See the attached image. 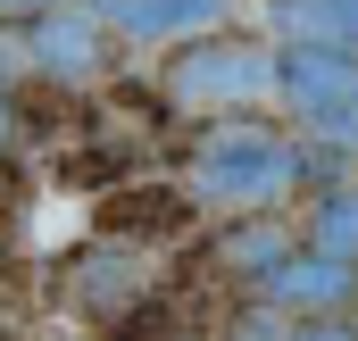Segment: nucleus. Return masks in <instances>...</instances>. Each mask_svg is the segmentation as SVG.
Masks as SVG:
<instances>
[{"label": "nucleus", "instance_id": "nucleus-1", "mask_svg": "<svg viewBox=\"0 0 358 341\" xmlns=\"http://www.w3.org/2000/svg\"><path fill=\"white\" fill-rule=\"evenodd\" d=\"M183 175H192V183H183L192 200H217V208L250 217V208L292 200V191L317 175V142H308V133H283L267 117H250V108H217V125L192 133Z\"/></svg>", "mask_w": 358, "mask_h": 341}, {"label": "nucleus", "instance_id": "nucleus-2", "mask_svg": "<svg viewBox=\"0 0 358 341\" xmlns=\"http://www.w3.org/2000/svg\"><path fill=\"white\" fill-rule=\"evenodd\" d=\"M159 92L176 100L183 117H217V108H250L275 92V50L267 42H242V34H183V50L167 59Z\"/></svg>", "mask_w": 358, "mask_h": 341}, {"label": "nucleus", "instance_id": "nucleus-3", "mask_svg": "<svg viewBox=\"0 0 358 341\" xmlns=\"http://www.w3.org/2000/svg\"><path fill=\"white\" fill-rule=\"evenodd\" d=\"M275 100L300 117V133L334 108L358 100V50H334V42H283L275 50Z\"/></svg>", "mask_w": 358, "mask_h": 341}, {"label": "nucleus", "instance_id": "nucleus-4", "mask_svg": "<svg viewBox=\"0 0 358 341\" xmlns=\"http://www.w3.org/2000/svg\"><path fill=\"white\" fill-rule=\"evenodd\" d=\"M259 300H267L275 317H342L358 300V258H334V250H317V242H300L259 283Z\"/></svg>", "mask_w": 358, "mask_h": 341}, {"label": "nucleus", "instance_id": "nucleus-5", "mask_svg": "<svg viewBox=\"0 0 358 341\" xmlns=\"http://www.w3.org/2000/svg\"><path fill=\"white\" fill-rule=\"evenodd\" d=\"M92 225L108 233V242H167L192 225V191L183 183H142V175H125V183H108L100 191V208H92Z\"/></svg>", "mask_w": 358, "mask_h": 341}, {"label": "nucleus", "instance_id": "nucleus-6", "mask_svg": "<svg viewBox=\"0 0 358 341\" xmlns=\"http://www.w3.org/2000/svg\"><path fill=\"white\" fill-rule=\"evenodd\" d=\"M25 59L50 75V84H84L100 75V59H108V25L92 17V8H42V17H25Z\"/></svg>", "mask_w": 358, "mask_h": 341}, {"label": "nucleus", "instance_id": "nucleus-7", "mask_svg": "<svg viewBox=\"0 0 358 341\" xmlns=\"http://www.w3.org/2000/svg\"><path fill=\"white\" fill-rule=\"evenodd\" d=\"M84 8L125 42H183V34H208L234 17V0H84Z\"/></svg>", "mask_w": 358, "mask_h": 341}, {"label": "nucleus", "instance_id": "nucleus-8", "mask_svg": "<svg viewBox=\"0 0 358 341\" xmlns=\"http://www.w3.org/2000/svg\"><path fill=\"white\" fill-rule=\"evenodd\" d=\"M134 291H142L134 242H117V250H108V233H100V242L67 266V300H76L84 317H134Z\"/></svg>", "mask_w": 358, "mask_h": 341}, {"label": "nucleus", "instance_id": "nucleus-9", "mask_svg": "<svg viewBox=\"0 0 358 341\" xmlns=\"http://www.w3.org/2000/svg\"><path fill=\"white\" fill-rule=\"evenodd\" d=\"M292 250H300V242L275 225L267 208H250L234 233H217V275H234V283H250V291H259V283H267V275H275Z\"/></svg>", "mask_w": 358, "mask_h": 341}, {"label": "nucleus", "instance_id": "nucleus-10", "mask_svg": "<svg viewBox=\"0 0 358 341\" xmlns=\"http://www.w3.org/2000/svg\"><path fill=\"white\" fill-rule=\"evenodd\" d=\"M275 34L283 42H334V50H358V0H267Z\"/></svg>", "mask_w": 358, "mask_h": 341}, {"label": "nucleus", "instance_id": "nucleus-11", "mask_svg": "<svg viewBox=\"0 0 358 341\" xmlns=\"http://www.w3.org/2000/svg\"><path fill=\"white\" fill-rule=\"evenodd\" d=\"M300 242H317V250H334V258H358V183H325L317 191Z\"/></svg>", "mask_w": 358, "mask_h": 341}, {"label": "nucleus", "instance_id": "nucleus-12", "mask_svg": "<svg viewBox=\"0 0 358 341\" xmlns=\"http://www.w3.org/2000/svg\"><path fill=\"white\" fill-rule=\"evenodd\" d=\"M308 142H317V150H334V159H358V100H350V108H334V117H317V125H308Z\"/></svg>", "mask_w": 358, "mask_h": 341}, {"label": "nucleus", "instance_id": "nucleus-13", "mask_svg": "<svg viewBox=\"0 0 358 341\" xmlns=\"http://www.w3.org/2000/svg\"><path fill=\"white\" fill-rule=\"evenodd\" d=\"M283 341H358V325H342V317H308V325H292Z\"/></svg>", "mask_w": 358, "mask_h": 341}, {"label": "nucleus", "instance_id": "nucleus-14", "mask_svg": "<svg viewBox=\"0 0 358 341\" xmlns=\"http://www.w3.org/2000/svg\"><path fill=\"white\" fill-rule=\"evenodd\" d=\"M42 8H59V0H0V17H17V25H25V17H42Z\"/></svg>", "mask_w": 358, "mask_h": 341}, {"label": "nucleus", "instance_id": "nucleus-15", "mask_svg": "<svg viewBox=\"0 0 358 341\" xmlns=\"http://www.w3.org/2000/svg\"><path fill=\"white\" fill-rule=\"evenodd\" d=\"M8 133H17V108H8V92H0V150H8Z\"/></svg>", "mask_w": 358, "mask_h": 341}, {"label": "nucleus", "instance_id": "nucleus-16", "mask_svg": "<svg viewBox=\"0 0 358 341\" xmlns=\"http://www.w3.org/2000/svg\"><path fill=\"white\" fill-rule=\"evenodd\" d=\"M8 67H17V50H8V42H0V92H8Z\"/></svg>", "mask_w": 358, "mask_h": 341}, {"label": "nucleus", "instance_id": "nucleus-17", "mask_svg": "<svg viewBox=\"0 0 358 341\" xmlns=\"http://www.w3.org/2000/svg\"><path fill=\"white\" fill-rule=\"evenodd\" d=\"M0 341H8V333H0Z\"/></svg>", "mask_w": 358, "mask_h": 341}]
</instances>
